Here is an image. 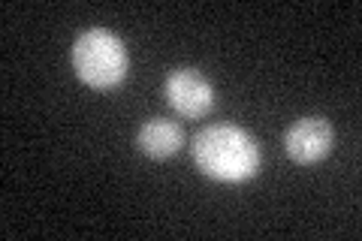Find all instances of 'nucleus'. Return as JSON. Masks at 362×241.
<instances>
[{
    "instance_id": "nucleus-1",
    "label": "nucleus",
    "mask_w": 362,
    "mask_h": 241,
    "mask_svg": "<svg viewBox=\"0 0 362 241\" xmlns=\"http://www.w3.org/2000/svg\"><path fill=\"white\" fill-rule=\"evenodd\" d=\"M194 163L202 175L235 184V181H247L259 172V145L242 127L214 124V127L197 133Z\"/></svg>"
},
{
    "instance_id": "nucleus-2",
    "label": "nucleus",
    "mask_w": 362,
    "mask_h": 241,
    "mask_svg": "<svg viewBox=\"0 0 362 241\" xmlns=\"http://www.w3.org/2000/svg\"><path fill=\"white\" fill-rule=\"evenodd\" d=\"M73 66H76V76L88 88L109 90L124 82L130 57L124 42L112 30L90 28L85 33H78V40L73 42Z\"/></svg>"
},
{
    "instance_id": "nucleus-3",
    "label": "nucleus",
    "mask_w": 362,
    "mask_h": 241,
    "mask_svg": "<svg viewBox=\"0 0 362 241\" xmlns=\"http://www.w3.org/2000/svg\"><path fill=\"white\" fill-rule=\"evenodd\" d=\"M163 94L169 106L187 121L206 118L214 106V90L209 78L199 76L197 70H173L163 82Z\"/></svg>"
},
{
    "instance_id": "nucleus-4",
    "label": "nucleus",
    "mask_w": 362,
    "mask_h": 241,
    "mask_svg": "<svg viewBox=\"0 0 362 241\" xmlns=\"http://www.w3.org/2000/svg\"><path fill=\"white\" fill-rule=\"evenodd\" d=\"M335 133L326 118H302L284 133V151L293 163L314 166L332 151Z\"/></svg>"
},
{
    "instance_id": "nucleus-5",
    "label": "nucleus",
    "mask_w": 362,
    "mask_h": 241,
    "mask_svg": "<svg viewBox=\"0 0 362 241\" xmlns=\"http://www.w3.org/2000/svg\"><path fill=\"white\" fill-rule=\"evenodd\" d=\"M136 145H139V151L151 160H166L181 151V145H185V133L175 121H166V118H151L145 121L139 133H136Z\"/></svg>"
}]
</instances>
